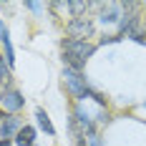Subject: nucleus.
Segmentation results:
<instances>
[{
    "mask_svg": "<svg viewBox=\"0 0 146 146\" xmlns=\"http://www.w3.org/2000/svg\"><path fill=\"white\" fill-rule=\"evenodd\" d=\"M96 45L88 40H76V38H63L60 40V58H63V68L83 73L88 58L93 56Z\"/></svg>",
    "mask_w": 146,
    "mask_h": 146,
    "instance_id": "nucleus-1",
    "label": "nucleus"
},
{
    "mask_svg": "<svg viewBox=\"0 0 146 146\" xmlns=\"http://www.w3.org/2000/svg\"><path fill=\"white\" fill-rule=\"evenodd\" d=\"M141 25V5L123 0L121 3V20H118V38H131V33Z\"/></svg>",
    "mask_w": 146,
    "mask_h": 146,
    "instance_id": "nucleus-2",
    "label": "nucleus"
},
{
    "mask_svg": "<svg viewBox=\"0 0 146 146\" xmlns=\"http://www.w3.org/2000/svg\"><path fill=\"white\" fill-rule=\"evenodd\" d=\"M63 86L68 88V93H71L76 101L91 98V91H93L86 76L78 73V71H71V68H63Z\"/></svg>",
    "mask_w": 146,
    "mask_h": 146,
    "instance_id": "nucleus-3",
    "label": "nucleus"
},
{
    "mask_svg": "<svg viewBox=\"0 0 146 146\" xmlns=\"http://www.w3.org/2000/svg\"><path fill=\"white\" fill-rule=\"evenodd\" d=\"M66 33H68V38H76V40H88V38H93V33H96V23H93V18H88V15L71 18V20L66 23Z\"/></svg>",
    "mask_w": 146,
    "mask_h": 146,
    "instance_id": "nucleus-4",
    "label": "nucleus"
},
{
    "mask_svg": "<svg viewBox=\"0 0 146 146\" xmlns=\"http://www.w3.org/2000/svg\"><path fill=\"white\" fill-rule=\"evenodd\" d=\"M0 106H3L5 113L18 116V111H23V106H25V98L18 88H3L0 91Z\"/></svg>",
    "mask_w": 146,
    "mask_h": 146,
    "instance_id": "nucleus-5",
    "label": "nucleus"
},
{
    "mask_svg": "<svg viewBox=\"0 0 146 146\" xmlns=\"http://www.w3.org/2000/svg\"><path fill=\"white\" fill-rule=\"evenodd\" d=\"M98 20L103 25H118L121 20V3H106L98 8Z\"/></svg>",
    "mask_w": 146,
    "mask_h": 146,
    "instance_id": "nucleus-6",
    "label": "nucleus"
},
{
    "mask_svg": "<svg viewBox=\"0 0 146 146\" xmlns=\"http://www.w3.org/2000/svg\"><path fill=\"white\" fill-rule=\"evenodd\" d=\"M25 123H23V118L20 116H5V121H0V136L3 139H15V133L20 131Z\"/></svg>",
    "mask_w": 146,
    "mask_h": 146,
    "instance_id": "nucleus-7",
    "label": "nucleus"
},
{
    "mask_svg": "<svg viewBox=\"0 0 146 146\" xmlns=\"http://www.w3.org/2000/svg\"><path fill=\"white\" fill-rule=\"evenodd\" d=\"M15 146H35V126H30V123H25L20 131L15 133L13 139Z\"/></svg>",
    "mask_w": 146,
    "mask_h": 146,
    "instance_id": "nucleus-8",
    "label": "nucleus"
},
{
    "mask_svg": "<svg viewBox=\"0 0 146 146\" xmlns=\"http://www.w3.org/2000/svg\"><path fill=\"white\" fill-rule=\"evenodd\" d=\"M35 121H38V126H40L48 136H56V126L50 123V118H48V113H45V108H35Z\"/></svg>",
    "mask_w": 146,
    "mask_h": 146,
    "instance_id": "nucleus-9",
    "label": "nucleus"
},
{
    "mask_svg": "<svg viewBox=\"0 0 146 146\" xmlns=\"http://www.w3.org/2000/svg\"><path fill=\"white\" fill-rule=\"evenodd\" d=\"M66 8L71 10L73 18H81V15H86V10L91 8V3H86V0H68Z\"/></svg>",
    "mask_w": 146,
    "mask_h": 146,
    "instance_id": "nucleus-10",
    "label": "nucleus"
},
{
    "mask_svg": "<svg viewBox=\"0 0 146 146\" xmlns=\"http://www.w3.org/2000/svg\"><path fill=\"white\" fill-rule=\"evenodd\" d=\"M0 40H3V48H5V63L13 68V66H15V50H13V43H10V35H8V30L3 33V38H0Z\"/></svg>",
    "mask_w": 146,
    "mask_h": 146,
    "instance_id": "nucleus-11",
    "label": "nucleus"
},
{
    "mask_svg": "<svg viewBox=\"0 0 146 146\" xmlns=\"http://www.w3.org/2000/svg\"><path fill=\"white\" fill-rule=\"evenodd\" d=\"M131 38H133V40H136V43L146 45V28H144V25H139V28H136V30H133V33H131Z\"/></svg>",
    "mask_w": 146,
    "mask_h": 146,
    "instance_id": "nucleus-12",
    "label": "nucleus"
},
{
    "mask_svg": "<svg viewBox=\"0 0 146 146\" xmlns=\"http://www.w3.org/2000/svg\"><path fill=\"white\" fill-rule=\"evenodd\" d=\"M108 121H111V113H108L106 108H98V116H96V123H98V126H106Z\"/></svg>",
    "mask_w": 146,
    "mask_h": 146,
    "instance_id": "nucleus-13",
    "label": "nucleus"
},
{
    "mask_svg": "<svg viewBox=\"0 0 146 146\" xmlns=\"http://www.w3.org/2000/svg\"><path fill=\"white\" fill-rule=\"evenodd\" d=\"M25 8L33 10V13H40V10H43V5H40V3H25Z\"/></svg>",
    "mask_w": 146,
    "mask_h": 146,
    "instance_id": "nucleus-14",
    "label": "nucleus"
},
{
    "mask_svg": "<svg viewBox=\"0 0 146 146\" xmlns=\"http://www.w3.org/2000/svg\"><path fill=\"white\" fill-rule=\"evenodd\" d=\"M121 38L118 35H106V38H101V45H106V43H118Z\"/></svg>",
    "mask_w": 146,
    "mask_h": 146,
    "instance_id": "nucleus-15",
    "label": "nucleus"
},
{
    "mask_svg": "<svg viewBox=\"0 0 146 146\" xmlns=\"http://www.w3.org/2000/svg\"><path fill=\"white\" fill-rule=\"evenodd\" d=\"M86 144H88V146H103L98 136H88V139H86Z\"/></svg>",
    "mask_w": 146,
    "mask_h": 146,
    "instance_id": "nucleus-16",
    "label": "nucleus"
},
{
    "mask_svg": "<svg viewBox=\"0 0 146 146\" xmlns=\"http://www.w3.org/2000/svg\"><path fill=\"white\" fill-rule=\"evenodd\" d=\"M10 144H13L10 139H3V141H0V146H10Z\"/></svg>",
    "mask_w": 146,
    "mask_h": 146,
    "instance_id": "nucleus-17",
    "label": "nucleus"
},
{
    "mask_svg": "<svg viewBox=\"0 0 146 146\" xmlns=\"http://www.w3.org/2000/svg\"><path fill=\"white\" fill-rule=\"evenodd\" d=\"M5 116H8V113H5V111L0 108V121H5Z\"/></svg>",
    "mask_w": 146,
    "mask_h": 146,
    "instance_id": "nucleus-18",
    "label": "nucleus"
},
{
    "mask_svg": "<svg viewBox=\"0 0 146 146\" xmlns=\"http://www.w3.org/2000/svg\"><path fill=\"white\" fill-rule=\"evenodd\" d=\"M3 33H5V28H3V20H0V38H3Z\"/></svg>",
    "mask_w": 146,
    "mask_h": 146,
    "instance_id": "nucleus-19",
    "label": "nucleus"
},
{
    "mask_svg": "<svg viewBox=\"0 0 146 146\" xmlns=\"http://www.w3.org/2000/svg\"><path fill=\"white\" fill-rule=\"evenodd\" d=\"M0 58H3V56H0Z\"/></svg>",
    "mask_w": 146,
    "mask_h": 146,
    "instance_id": "nucleus-20",
    "label": "nucleus"
},
{
    "mask_svg": "<svg viewBox=\"0 0 146 146\" xmlns=\"http://www.w3.org/2000/svg\"><path fill=\"white\" fill-rule=\"evenodd\" d=\"M144 106H146V103H144Z\"/></svg>",
    "mask_w": 146,
    "mask_h": 146,
    "instance_id": "nucleus-21",
    "label": "nucleus"
}]
</instances>
